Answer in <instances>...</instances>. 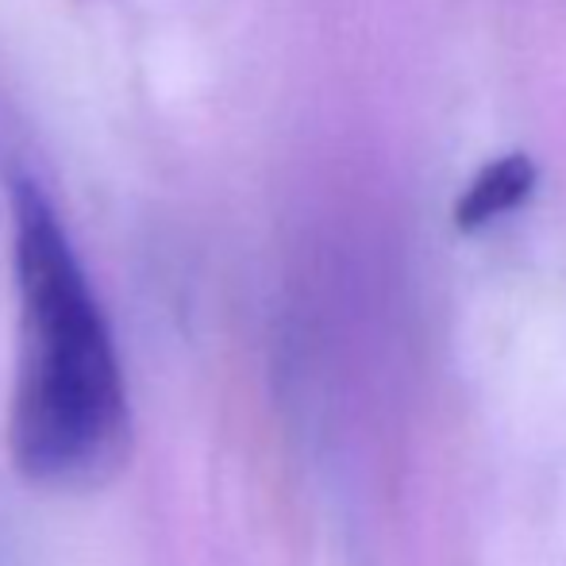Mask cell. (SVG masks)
I'll list each match as a JSON object with an SVG mask.
<instances>
[{"mask_svg": "<svg viewBox=\"0 0 566 566\" xmlns=\"http://www.w3.org/2000/svg\"><path fill=\"white\" fill-rule=\"evenodd\" d=\"M8 217L20 313L8 451L31 485L93 490L132 451V401L113 324L35 178H12Z\"/></svg>", "mask_w": 566, "mask_h": 566, "instance_id": "1", "label": "cell"}, {"mask_svg": "<svg viewBox=\"0 0 566 566\" xmlns=\"http://www.w3.org/2000/svg\"><path fill=\"white\" fill-rule=\"evenodd\" d=\"M536 186V166L528 155H505L490 163L474 181L467 186L462 201L454 205V224L462 231H482L505 212L521 209Z\"/></svg>", "mask_w": 566, "mask_h": 566, "instance_id": "2", "label": "cell"}]
</instances>
